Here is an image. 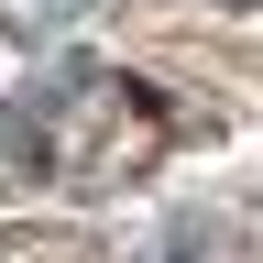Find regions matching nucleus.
<instances>
[{
    "mask_svg": "<svg viewBox=\"0 0 263 263\" xmlns=\"http://www.w3.org/2000/svg\"><path fill=\"white\" fill-rule=\"evenodd\" d=\"M22 110L44 132V176L55 186H121V176H143V164L176 143L164 88L132 77V66H66V77L33 88Z\"/></svg>",
    "mask_w": 263,
    "mask_h": 263,
    "instance_id": "nucleus-1",
    "label": "nucleus"
}]
</instances>
